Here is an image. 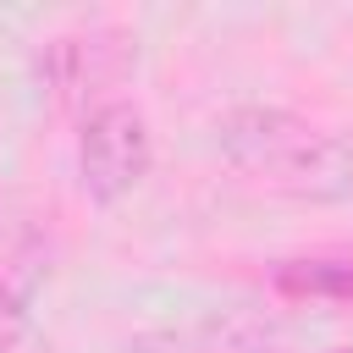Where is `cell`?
I'll list each match as a JSON object with an SVG mask.
<instances>
[{
  "label": "cell",
  "instance_id": "obj_1",
  "mask_svg": "<svg viewBox=\"0 0 353 353\" xmlns=\"http://www.w3.org/2000/svg\"><path fill=\"white\" fill-rule=\"evenodd\" d=\"M215 149L237 176H248L265 193H281L298 204L353 199V143L298 110L237 105L215 116Z\"/></svg>",
  "mask_w": 353,
  "mask_h": 353
},
{
  "label": "cell",
  "instance_id": "obj_2",
  "mask_svg": "<svg viewBox=\"0 0 353 353\" xmlns=\"http://www.w3.org/2000/svg\"><path fill=\"white\" fill-rule=\"evenodd\" d=\"M154 165V132L132 99H105L77 132V182L94 204H121Z\"/></svg>",
  "mask_w": 353,
  "mask_h": 353
},
{
  "label": "cell",
  "instance_id": "obj_3",
  "mask_svg": "<svg viewBox=\"0 0 353 353\" xmlns=\"http://www.w3.org/2000/svg\"><path fill=\"white\" fill-rule=\"evenodd\" d=\"M132 61H138V39L127 28H83V33L50 39L44 55H39V72H44V83L61 105L88 116L132 72Z\"/></svg>",
  "mask_w": 353,
  "mask_h": 353
},
{
  "label": "cell",
  "instance_id": "obj_4",
  "mask_svg": "<svg viewBox=\"0 0 353 353\" xmlns=\"http://www.w3.org/2000/svg\"><path fill=\"white\" fill-rule=\"evenodd\" d=\"M270 292L287 303H353V248H314L276 259Z\"/></svg>",
  "mask_w": 353,
  "mask_h": 353
},
{
  "label": "cell",
  "instance_id": "obj_5",
  "mask_svg": "<svg viewBox=\"0 0 353 353\" xmlns=\"http://www.w3.org/2000/svg\"><path fill=\"white\" fill-rule=\"evenodd\" d=\"M336 353H353V347H336Z\"/></svg>",
  "mask_w": 353,
  "mask_h": 353
}]
</instances>
